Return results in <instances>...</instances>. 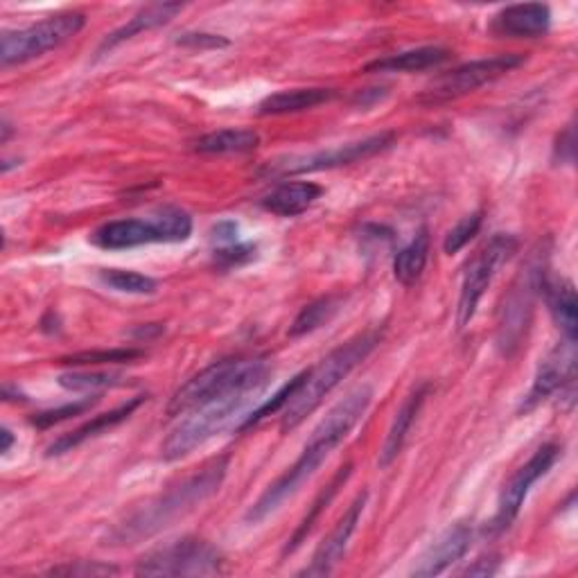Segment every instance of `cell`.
<instances>
[{
	"mask_svg": "<svg viewBox=\"0 0 578 578\" xmlns=\"http://www.w3.org/2000/svg\"><path fill=\"white\" fill-rule=\"evenodd\" d=\"M385 96H387V91H385V89H367V91L357 93L352 102H355L357 107H361V109H367V107H371V104L380 102Z\"/></svg>",
	"mask_w": 578,
	"mask_h": 578,
	"instance_id": "cell-41",
	"label": "cell"
},
{
	"mask_svg": "<svg viewBox=\"0 0 578 578\" xmlns=\"http://www.w3.org/2000/svg\"><path fill=\"white\" fill-rule=\"evenodd\" d=\"M258 391L231 393V396L210 400V402L192 409V413L186 420H181L170 431V437L163 441V446H161L163 461H179V459L188 457L190 452H195L197 448H201L206 441H210L215 434L225 431L245 411L247 402Z\"/></svg>",
	"mask_w": 578,
	"mask_h": 578,
	"instance_id": "cell-6",
	"label": "cell"
},
{
	"mask_svg": "<svg viewBox=\"0 0 578 578\" xmlns=\"http://www.w3.org/2000/svg\"><path fill=\"white\" fill-rule=\"evenodd\" d=\"M0 129H3V138H0V142L6 144L10 140V136H12V124L8 120H3V127H0Z\"/></svg>",
	"mask_w": 578,
	"mask_h": 578,
	"instance_id": "cell-43",
	"label": "cell"
},
{
	"mask_svg": "<svg viewBox=\"0 0 578 578\" xmlns=\"http://www.w3.org/2000/svg\"><path fill=\"white\" fill-rule=\"evenodd\" d=\"M142 402H144L142 396L131 398V400H127L124 405H120V407H116V409H111V411H107V413H100V416H96L93 420L80 425L78 429H72V431L63 434V437H59L54 444L48 446L46 457H59V455H66V452H70L72 448L82 446L84 441L100 437L102 431H107V429H111V427L124 422V420H127V418H129V416H131V413H133Z\"/></svg>",
	"mask_w": 578,
	"mask_h": 578,
	"instance_id": "cell-18",
	"label": "cell"
},
{
	"mask_svg": "<svg viewBox=\"0 0 578 578\" xmlns=\"http://www.w3.org/2000/svg\"><path fill=\"white\" fill-rule=\"evenodd\" d=\"M525 61H527L525 54H497V57L464 63L455 70L444 72V76H439L434 82H429V87L420 93L418 102L444 104L450 100H459L504 76H509L511 70L520 68Z\"/></svg>",
	"mask_w": 578,
	"mask_h": 578,
	"instance_id": "cell-9",
	"label": "cell"
},
{
	"mask_svg": "<svg viewBox=\"0 0 578 578\" xmlns=\"http://www.w3.org/2000/svg\"><path fill=\"white\" fill-rule=\"evenodd\" d=\"M481 222H484L481 212H472V215L464 217V220L446 236V242H444L446 253H450V256H452V253H459V251L479 233Z\"/></svg>",
	"mask_w": 578,
	"mask_h": 578,
	"instance_id": "cell-33",
	"label": "cell"
},
{
	"mask_svg": "<svg viewBox=\"0 0 578 578\" xmlns=\"http://www.w3.org/2000/svg\"><path fill=\"white\" fill-rule=\"evenodd\" d=\"M192 236V217L179 208H163L161 212L140 220H116L102 225L91 242L104 251H122L142 245H175Z\"/></svg>",
	"mask_w": 578,
	"mask_h": 578,
	"instance_id": "cell-5",
	"label": "cell"
},
{
	"mask_svg": "<svg viewBox=\"0 0 578 578\" xmlns=\"http://www.w3.org/2000/svg\"><path fill=\"white\" fill-rule=\"evenodd\" d=\"M93 405H96V400H91V398L80 400V402H70V405H63V407H59V409H50V411L34 413V416L30 418V422H32L34 427H39V429H48V427H52V425H57V422H63V420L72 418V416L84 413V411L91 409Z\"/></svg>",
	"mask_w": 578,
	"mask_h": 578,
	"instance_id": "cell-34",
	"label": "cell"
},
{
	"mask_svg": "<svg viewBox=\"0 0 578 578\" xmlns=\"http://www.w3.org/2000/svg\"><path fill=\"white\" fill-rule=\"evenodd\" d=\"M393 142H396V133L382 131V133L369 136L365 140L339 144V148L328 150V152H317L312 157H301V159H289L285 163H273V166H269V175H280V177L282 175H303V172H319V170L352 166V163L367 161V159L389 150Z\"/></svg>",
	"mask_w": 578,
	"mask_h": 578,
	"instance_id": "cell-12",
	"label": "cell"
},
{
	"mask_svg": "<svg viewBox=\"0 0 578 578\" xmlns=\"http://www.w3.org/2000/svg\"><path fill=\"white\" fill-rule=\"evenodd\" d=\"M177 46L195 48V50H210V48H225L229 41L220 34H208V32H183L175 39Z\"/></svg>",
	"mask_w": 578,
	"mask_h": 578,
	"instance_id": "cell-37",
	"label": "cell"
},
{
	"mask_svg": "<svg viewBox=\"0 0 578 578\" xmlns=\"http://www.w3.org/2000/svg\"><path fill=\"white\" fill-rule=\"evenodd\" d=\"M450 59V50L439 46H425L398 54H389L385 59H376L367 63L365 72H418L434 66H441Z\"/></svg>",
	"mask_w": 578,
	"mask_h": 578,
	"instance_id": "cell-24",
	"label": "cell"
},
{
	"mask_svg": "<svg viewBox=\"0 0 578 578\" xmlns=\"http://www.w3.org/2000/svg\"><path fill=\"white\" fill-rule=\"evenodd\" d=\"M229 455L215 457L195 475L181 479L179 484L170 486L166 492L144 501L138 509H133L124 520H120L109 534L104 545L124 547L136 545L157 536L159 531L168 529L179 518L195 511L199 504L210 499L220 486L225 484L229 470Z\"/></svg>",
	"mask_w": 578,
	"mask_h": 578,
	"instance_id": "cell-2",
	"label": "cell"
},
{
	"mask_svg": "<svg viewBox=\"0 0 578 578\" xmlns=\"http://www.w3.org/2000/svg\"><path fill=\"white\" fill-rule=\"evenodd\" d=\"M120 376L116 373H89V371H72L59 376V385L68 391H96V389H107L120 385Z\"/></svg>",
	"mask_w": 578,
	"mask_h": 578,
	"instance_id": "cell-31",
	"label": "cell"
},
{
	"mask_svg": "<svg viewBox=\"0 0 578 578\" xmlns=\"http://www.w3.org/2000/svg\"><path fill=\"white\" fill-rule=\"evenodd\" d=\"M341 306H343V297H323L312 301L295 319L292 328H289V337H303L319 330L321 326L332 321V317L341 310Z\"/></svg>",
	"mask_w": 578,
	"mask_h": 578,
	"instance_id": "cell-28",
	"label": "cell"
},
{
	"mask_svg": "<svg viewBox=\"0 0 578 578\" xmlns=\"http://www.w3.org/2000/svg\"><path fill=\"white\" fill-rule=\"evenodd\" d=\"M427 393H429V385L425 382V385L416 387V389L407 396V400L402 402V407L398 409V413H396V418H393V425H391V429H389V434H387V441H385V446H382V452H380V466H382V468L391 466V464L398 459V455L402 452L405 441H407L409 431H411V425L416 422V418H418V413H420V407L425 405Z\"/></svg>",
	"mask_w": 578,
	"mask_h": 578,
	"instance_id": "cell-20",
	"label": "cell"
},
{
	"mask_svg": "<svg viewBox=\"0 0 578 578\" xmlns=\"http://www.w3.org/2000/svg\"><path fill=\"white\" fill-rule=\"evenodd\" d=\"M576 138H574V124H567V129L560 133L558 144H556V155L560 159V163L571 166L574 163V150H576Z\"/></svg>",
	"mask_w": 578,
	"mask_h": 578,
	"instance_id": "cell-40",
	"label": "cell"
},
{
	"mask_svg": "<svg viewBox=\"0 0 578 578\" xmlns=\"http://www.w3.org/2000/svg\"><path fill=\"white\" fill-rule=\"evenodd\" d=\"M303 376H306V371L303 373H299L297 378H292L289 380L276 396H271V400H267L265 405H260L253 413H249L247 418H245V422L240 425V429H249V427H253V425H258L262 418H267V416H271V413H276V411H282L285 409V405L289 402V398L295 396V391L301 387V382H303Z\"/></svg>",
	"mask_w": 578,
	"mask_h": 578,
	"instance_id": "cell-32",
	"label": "cell"
},
{
	"mask_svg": "<svg viewBox=\"0 0 578 578\" xmlns=\"http://www.w3.org/2000/svg\"><path fill=\"white\" fill-rule=\"evenodd\" d=\"M269 378V365L265 359L229 357L212 361L210 367L192 376L168 402V416H183L192 409L240 391H258Z\"/></svg>",
	"mask_w": 578,
	"mask_h": 578,
	"instance_id": "cell-4",
	"label": "cell"
},
{
	"mask_svg": "<svg viewBox=\"0 0 578 578\" xmlns=\"http://www.w3.org/2000/svg\"><path fill=\"white\" fill-rule=\"evenodd\" d=\"M427 258H429V231L422 227L413 236V240L398 251V256L393 260L396 280L407 285V287L413 285L422 276Z\"/></svg>",
	"mask_w": 578,
	"mask_h": 578,
	"instance_id": "cell-27",
	"label": "cell"
},
{
	"mask_svg": "<svg viewBox=\"0 0 578 578\" xmlns=\"http://www.w3.org/2000/svg\"><path fill=\"white\" fill-rule=\"evenodd\" d=\"M337 91L335 89H292V91H278L269 98H265L258 107L260 116H285V113H299L315 109L319 104H326L335 100Z\"/></svg>",
	"mask_w": 578,
	"mask_h": 578,
	"instance_id": "cell-23",
	"label": "cell"
},
{
	"mask_svg": "<svg viewBox=\"0 0 578 578\" xmlns=\"http://www.w3.org/2000/svg\"><path fill=\"white\" fill-rule=\"evenodd\" d=\"M542 269H531L522 276L520 285L514 287L511 297L506 299L501 308V321L497 328V348L501 355H511L520 343L529 328L534 312V295L540 289Z\"/></svg>",
	"mask_w": 578,
	"mask_h": 578,
	"instance_id": "cell-14",
	"label": "cell"
},
{
	"mask_svg": "<svg viewBox=\"0 0 578 578\" xmlns=\"http://www.w3.org/2000/svg\"><path fill=\"white\" fill-rule=\"evenodd\" d=\"M369 492H361L355 497V501L348 506V511L341 516V520L335 525V529L328 534V538L317 547L312 562L301 571L303 576H328L343 558L346 547L357 529V522L367 509Z\"/></svg>",
	"mask_w": 578,
	"mask_h": 578,
	"instance_id": "cell-15",
	"label": "cell"
},
{
	"mask_svg": "<svg viewBox=\"0 0 578 578\" xmlns=\"http://www.w3.org/2000/svg\"><path fill=\"white\" fill-rule=\"evenodd\" d=\"M380 339V330L361 332L326 355L315 369L306 371L301 387L282 409L280 431L287 434L297 429L310 413H315L319 405L376 350Z\"/></svg>",
	"mask_w": 578,
	"mask_h": 578,
	"instance_id": "cell-3",
	"label": "cell"
},
{
	"mask_svg": "<svg viewBox=\"0 0 578 578\" xmlns=\"http://www.w3.org/2000/svg\"><path fill=\"white\" fill-rule=\"evenodd\" d=\"M560 452L562 450L556 444H547V446L538 448L534 452V457L522 468H518L516 475L504 484L499 499H497V514L490 522L492 534H504L506 529H511V525L518 520V516L522 511L531 486L549 472V468L558 461Z\"/></svg>",
	"mask_w": 578,
	"mask_h": 578,
	"instance_id": "cell-11",
	"label": "cell"
},
{
	"mask_svg": "<svg viewBox=\"0 0 578 578\" xmlns=\"http://www.w3.org/2000/svg\"><path fill=\"white\" fill-rule=\"evenodd\" d=\"M225 558L210 542L199 538H181L155 547L138 565V576H212L222 574Z\"/></svg>",
	"mask_w": 578,
	"mask_h": 578,
	"instance_id": "cell-8",
	"label": "cell"
},
{
	"mask_svg": "<svg viewBox=\"0 0 578 578\" xmlns=\"http://www.w3.org/2000/svg\"><path fill=\"white\" fill-rule=\"evenodd\" d=\"M0 439H3V446H0V455H8V452L12 450V446H14V441H17L12 429H10V427L0 429Z\"/></svg>",
	"mask_w": 578,
	"mask_h": 578,
	"instance_id": "cell-42",
	"label": "cell"
},
{
	"mask_svg": "<svg viewBox=\"0 0 578 578\" xmlns=\"http://www.w3.org/2000/svg\"><path fill=\"white\" fill-rule=\"evenodd\" d=\"M350 472H352V466H350V464H346L343 468H339V470L335 472V477L330 479V484L317 495V499H315V504H312V509H310L308 516L301 520V525L297 527V531H295L292 536H289V540H287L285 549H282V556L295 554V551L306 542V538L310 536L312 527L317 525V520L321 518V514L328 509V504L335 499V495L339 492V488H343V484L348 481Z\"/></svg>",
	"mask_w": 578,
	"mask_h": 578,
	"instance_id": "cell-26",
	"label": "cell"
},
{
	"mask_svg": "<svg viewBox=\"0 0 578 578\" xmlns=\"http://www.w3.org/2000/svg\"><path fill=\"white\" fill-rule=\"evenodd\" d=\"M84 26L87 17L82 12H63L23 30H8L0 37V66L10 68L32 61L80 34Z\"/></svg>",
	"mask_w": 578,
	"mask_h": 578,
	"instance_id": "cell-7",
	"label": "cell"
},
{
	"mask_svg": "<svg viewBox=\"0 0 578 578\" xmlns=\"http://www.w3.org/2000/svg\"><path fill=\"white\" fill-rule=\"evenodd\" d=\"M100 280L107 287L116 289V292H124V295H155L159 287L155 278L136 271H124V269H104L100 271Z\"/></svg>",
	"mask_w": 578,
	"mask_h": 578,
	"instance_id": "cell-29",
	"label": "cell"
},
{
	"mask_svg": "<svg viewBox=\"0 0 578 578\" xmlns=\"http://www.w3.org/2000/svg\"><path fill=\"white\" fill-rule=\"evenodd\" d=\"M210 238H212V242H217L220 247H231V245L238 242V225L231 222V220L217 222L210 229Z\"/></svg>",
	"mask_w": 578,
	"mask_h": 578,
	"instance_id": "cell-38",
	"label": "cell"
},
{
	"mask_svg": "<svg viewBox=\"0 0 578 578\" xmlns=\"http://www.w3.org/2000/svg\"><path fill=\"white\" fill-rule=\"evenodd\" d=\"M371 400H373V389L369 385H361L352 389L346 398H341L328 411V416L315 427L310 441L306 444L295 466L287 468L251 506L247 514V522L258 525L271 514H276L280 509V504L292 497L319 470V466L330 457V452L348 439V434L355 429V425L365 418Z\"/></svg>",
	"mask_w": 578,
	"mask_h": 578,
	"instance_id": "cell-1",
	"label": "cell"
},
{
	"mask_svg": "<svg viewBox=\"0 0 578 578\" xmlns=\"http://www.w3.org/2000/svg\"><path fill=\"white\" fill-rule=\"evenodd\" d=\"M181 10H183L181 3H155V6L142 8V10L136 12L122 28H118L116 32H111V34L102 41L98 54H104L107 50H113L116 46L129 41L131 37H136V34H140V32L157 30V28L170 23Z\"/></svg>",
	"mask_w": 578,
	"mask_h": 578,
	"instance_id": "cell-21",
	"label": "cell"
},
{
	"mask_svg": "<svg viewBox=\"0 0 578 578\" xmlns=\"http://www.w3.org/2000/svg\"><path fill=\"white\" fill-rule=\"evenodd\" d=\"M253 256H256V245H238L236 242L231 247L215 249V262L220 267H227V269L240 267V265L253 260Z\"/></svg>",
	"mask_w": 578,
	"mask_h": 578,
	"instance_id": "cell-36",
	"label": "cell"
},
{
	"mask_svg": "<svg viewBox=\"0 0 578 578\" xmlns=\"http://www.w3.org/2000/svg\"><path fill=\"white\" fill-rule=\"evenodd\" d=\"M144 352L138 348H113V350H89V352H78L59 359L61 365H72V367H98V365H127L142 357Z\"/></svg>",
	"mask_w": 578,
	"mask_h": 578,
	"instance_id": "cell-30",
	"label": "cell"
},
{
	"mask_svg": "<svg viewBox=\"0 0 578 578\" xmlns=\"http://www.w3.org/2000/svg\"><path fill=\"white\" fill-rule=\"evenodd\" d=\"M551 28V10L542 3H525L504 8L495 14L490 30L497 37L514 39H538L545 37Z\"/></svg>",
	"mask_w": 578,
	"mask_h": 578,
	"instance_id": "cell-17",
	"label": "cell"
},
{
	"mask_svg": "<svg viewBox=\"0 0 578 578\" xmlns=\"http://www.w3.org/2000/svg\"><path fill=\"white\" fill-rule=\"evenodd\" d=\"M499 567V556L497 554H486L477 558L472 565H468L461 574L464 576H492Z\"/></svg>",
	"mask_w": 578,
	"mask_h": 578,
	"instance_id": "cell-39",
	"label": "cell"
},
{
	"mask_svg": "<svg viewBox=\"0 0 578 578\" xmlns=\"http://www.w3.org/2000/svg\"><path fill=\"white\" fill-rule=\"evenodd\" d=\"M574 382H576V341L562 339L538 367L531 391L522 402V411L536 409L542 400L560 391L569 402H574Z\"/></svg>",
	"mask_w": 578,
	"mask_h": 578,
	"instance_id": "cell-13",
	"label": "cell"
},
{
	"mask_svg": "<svg viewBox=\"0 0 578 578\" xmlns=\"http://www.w3.org/2000/svg\"><path fill=\"white\" fill-rule=\"evenodd\" d=\"M540 289L545 295V301L549 306V312L554 321L558 323L565 339L576 341L578 332V303H576V289L571 280H558V278H540Z\"/></svg>",
	"mask_w": 578,
	"mask_h": 578,
	"instance_id": "cell-19",
	"label": "cell"
},
{
	"mask_svg": "<svg viewBox=\"0 0 578 578\" xmlns=\"http://www.w3.org/2000/svg\"><path fill=\"white\" fill-rule=\"evenodd\" d=\"M518 247H520V242H518L516 236L497 233L468 262L466 273H464V282H461L459 306H457V323H459V328H466L472 321V317L477 312V306H479L481 297L486 295V289L490 287L492 278L497 276V271L506 262H509L516 256Z\"/></svg>",
	"mask_w": 578,
	"mask_h": 578,
	"instance_id": "cell-10",
	"label": "cell"
},
{
	"mask_svg": "<svg viewBox=\"0 0 578 578\" xmlns=\"http://www.w3.org/2000/svg\"><path fill=\"white\" fill-rule=\"evenodd\" d=\"M260 133L253 129H220L210 131L192 142V150L199 155H247L258 150Z\"/></svg>",
	"mask_w": 578,
	"mask_h": 578,
	"instance_id": "cell-25",
	"label": "cell"
},
{
	"mask_svg": "<svg viewBox=\"0 0 578 578\" xmlns=\"http://www.w3.org/2000/svg\"><path fill=\"white\" fill-rule=\"evenodd\" d=\"M470 542H472L470 522H457L448 527L418 558V562L411 569V576L429 578V576L444 574L448 567H452L468 554Z\"/></svg>",
	"mask_w": 578,
	"mask_h": 578,
	"instance_id": "cell-16",
	"label": "cell"
},
{
	"mask_svg": "<svg viewBox=\"0 0 578 578\" xmlns=\"http://www.w3.org/2000/svg\"><path fill=\"white\" fill-rule=\"evenodd\" d=\"M321 195L323 188L312 181L282 183L262 199V208L278 217H297L306 212Z\"/></svg>",
	"mask_w": 578,
	"mask_h": 578,
	"instance_id": "cell-22",
	"label": "cell"
},
{
	"mask_svg": "<svg viewBox=\"0 0 578 578\" xmlns=\"http://www.w3.org/2000/svg\"><path fill=\"white\" fill-rule=\"evenodd\" d=\"M50 574H54V576H113V574H118V567L104 565V562L78 560V562H70V565L54 567Z\"/></svg>",
	"mask_w": 578,
	"mask_h": 578,
	"instance_id": "cell-35",
	"label": "cell"
}]
</instances>
